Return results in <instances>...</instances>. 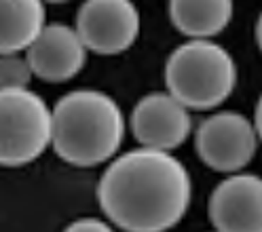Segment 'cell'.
Wrapping results in <instances>:
<instances>
[{
    "label": "cell",
    "mask_w": 262,
    "mask_h": 232,
    "mask_svg": "<svg viewBox=\"0 0 262 232\" xmlns=\"http://www.w3.org/2000/svg\"><path fill=\"white\" fill-rule=\"evenodd\" d=\"M192 184L171 152L138 148L110 163L97 186L106 218L125 232H165L190 205Z\"/></svg>",
    "instance_id": "obj_1"
},
{
    "label": "cell",
    "mask_w": 262,
    "mask_h": 232,
    "mask_svg": "<svg viewBox=\"0 0 262 232\" xmlns=\"http://www.w3.org/2000/svg\"><path fill=\"white\" fill-rule=\"evenodd\" d=\"M125 137V116L102 91L66 93L51 110V146L59 158L76 167H95L119 152Z\"/></svg>",
    "instance_id": "obj_2"
},
{
    "label": "cell",
    "mask_w": 262,
    "mask_h": 232,
    "mask_svg": "<svg viewBox=\"0 0 262 232\" xmlns=\"http://www.w3.org/2000/svg\"><path fill=\"white\" fill-rule=\"evenodd\" d=\"M167 93L188 110H214L237 85V65L224 47L209 38H190L165 63Z\"/></svg>",
    "instance_id": "obj_3"
},
{
    "label": "cell",
    "mask_w": 262,
    "mask_h": 232,
    "mask_svg": "<svg viewBox=\"0 0 262 232\" xmlns=\"http://www.w3.org/2000/svg\"><path fill=\"white\" fill-rule=\"evenodd\" d=\"M51 144V110L30 89L0 91V165L36 160Z\"/></svg>",
    "instance_id": "obj_4"
},
{
    "label": "cell",
    "mask_w": 262,
    "mask_h": 232,
    "mask_svg": "<svg viewBox=\"0 0 262 232\" xmlns=\"http://www.w3.org/2000/svg\"><path fill=\"white\" fill-rule=\"evenodd\" d=\"M194 148L209 169L237 173L252 163L258 148V135L248 116L239 112H216L196 127Z\"/></svg>",
    "instance_id": "obj_5"
},
{
    "label": "cell",
    "mask_w": 262,
    "mask_h": 232,
    "mask_svg": "<svg viewBox=\"0 0 262 232\" xmlns=\"http://www.w3.org/2000/svg\"><path fill=\"white\" fill-rule=\"evenodd\" d=\"M74 30L87 51L119 55L140 34V13L131 0H85Z\"/></svg>",
    "instance_id": "obj_6"
},
{
    "label": "cell",
    "mask_w": 262,
    "mask_h": 232,
    "mask_svg": "<svg viewBox=\"0 0 262 232\" xmlns=\"http://www.w3.org/2000/svg\"><path fill=\"white\" fill-rule=\"evenodd\" d=\"M207 213L216 232H262V177L231 173L211 192Z\"/></svg>",
    "instance_id": "obj_7"
},
{
    "label": "cell",
    "mask_w": 262,
    "mask_h": 232,
    "mask_svg": "<svg viewBox=\"0 0 262 232\" xmlns=\"http://www.w3.org/2000/svg\"><path fill=\"white\" fill-rule=\"evenodd\" d=\"M131 131L142 148L171 152L192 131V116L167 91L144 95L131 112Z\"/></svg>",
    "instance_id": "obj_8"
},
{
    "label": "cell",
    "mask_w": 262,
    "mask_h": 232,
    "mask_svg": "<svg viewBox=\"0 0 262 232\" xmlns=\"http://www.w3.org/2000/svg\"><path fill=\"white\" fill-rule=\"evenodd\" d=\"M26 59L36 78L45 82H66L85 65L87 49L76 30L66 24H51L26 49Z\"/></svg>",
    "instance_id": "obj_9"
},
{
    "label": "cell",
    "mask_w": 262,
    "mask_h": 232,
    "mask_svg": "<svg viewBox=\"0 0 262 232\" xmlns=\"http://www.w3.org/2000/svg\"><path fill=\"white\" fill-rule=\"evenodd\" d=\"M169 17L188 38H214L233 19V0H169Z\"/></svg>",
    "instance_id": "obj_10"
},
{
    "label": "cell",
    "mask_w": 262,
    "mask_h": 232,
    "mask_svg": "<svg viewBox=\"0 0 262 232\" xmlns=\"http://www.w3.org/2000/svg\"><path fill=\"white\" fill-rule=\"evenodd\" d=\"M42 28V0H0V55L26 51Z\"/></svg>",
    "instance_id": "obj_11"
},
{
    "label": "cell",
    "mask_w": 262,
    "mask_h": 232,
    "mask_svg": "<svg viewBox=\"0 0 262 232\" xmlns=\"http://www.w3.org/2000/svg\"><path fill=\"white\" fill-rule=\"evenodd\" d=\"M32 78H34V74L30 70L26 55L19 53L0 55V91L28 89Z\"/></svg>",
    "instance_id": "obj_12"
},
{
    "label": "cell",
    "mask_w": 262,
    "mask_h": 232,
    "mask_svg": "<svg viewBox=\"0 0 262 232\" xmlns=\"http://www.w3.org/2000/svg\"><path fill=\"white\" fill-rule=\"evenodd\" d=\"M63 232H114L106 222L95 220V218H83L72 222Z\"/></svg>",
    "instance_id": "obj_13"
},
{
    "label": "cell",
    "mask_w": 262,
    "mask_h": 232,
    "mask_svg": "<svg viewBox=\"0 0 262 232\" xmlns=\"http://www.w3.org/2000/svg\"><path fill=\"white\" fill-rule=\"evenodd\" d=\"M254 129H256V135L262 142V95L258 97V104H256V114H254Z\"/></svg>",
    "instance_id": "obj_14"
},
{
    "label": "cell",
    "mask_w": 262,
    "mask_h": 232,
    "mask_svg": "<svg viewBox=\"0 0 262 232\" xmlns=\"http://www.w3.org/2000/svg\"><path fill=\"white\" fill-rule=\"evenodd\" d=\"M256 40H258V47H260V51H262V13H260V17L256 21Z\"/></svg>",
    "instance_id": "obj_15"
},
{
    "label": "cell",
    "mask_w": 262,
    "mask_h": 232,
    "mask_svg": "<svg viewBox=\"0 0 262 232\" xmlns=\"http://www.w3.org/2000/svg\"><path fill=\"white\" fill-rule=\"evenodd\" d=\"M42 3H53V5H61V3H68V0H42Z\"/></svg>",
    "instance_id": "obj_16"
}]
</instances>
